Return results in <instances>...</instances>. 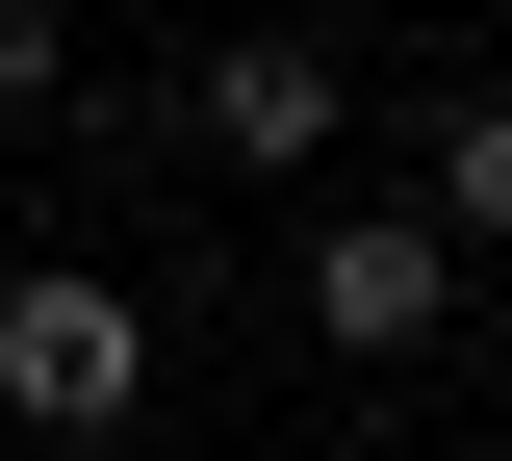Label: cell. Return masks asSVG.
<instances>
[{"label": "cell", "instance_id": "cell-1", "mask_svg": "<svg viewBox=\"0 0 512 461\" xmlns=\"http://www.w3.org/2000/svg\"><path fill=\"white\" fill-rule=\"evenodd\" d=\"M0 410H26V461L128 436V410H154V308H128L103 257H26V282H0Z\"/></svg>", "mask_w": 512, "mask_h": 461}, {"label": "cell", "instance_id": "cell-2", "mask_svg": "<svg viewBox=\"0 0 512 461\" xmlns=\"http://www.w3.org/2000/svg\"><path fill=\"white\" fill-rule=\"evenodd\" d=\"M180 129L231 154V180H308V154L359 129V103H333V52H308V26H231V52L180 77Z\"/></svg>", "mask_w": 512, "mask_h": 461}, {"label": "cell", "instance_id": "cell-3", "mask_svg": "<svg viewBox=\"0 0 512 461\" xmlns=\"http://www.w3.org/2000/svg\"><path fill=\"white\" fill-rule=\"evenodd\" d=\"M436 308H461V257L410 231V205H333L308 231V333L333 359H436Z\"/></svg>", "mask_w": 512, "mask_h": 461}, {"label": "cell", "instance_id": "cell-4", "mask_svg": "<svg viewBox=\"0 0 512 461\" xmlns=\"http://www.w3.org/2000/svg\"><path fill=\"white\" fill-rule=\"evenodd\" d=\"M410 231H436V257H512V103H436V154H410Z\"/></svg>", "mask_w": 512, "mask_h": 461}, {"label": "cell", "instance_id": "cell-5", "mask_svg": "<svg viewBox=\"0 0 512 461\" xmlns=\"http://www.w3.org/2000/svg\"><path fill=\"white\" fill-rule=\"evenodd\" d=\"M52 52H77V26H52V0H0V103H52Z\"/></svg>", "mask_w": 512, "mask_h": 461}, {"label": "cell", "instance_id": "cell-6", "mask_svg": "<svg viewBox=\"0 0 512 461\" xmlns=\"http://www.w3.org/2000/svg\"><path fill=\"white\" fill-rule=\"evenodd\" d=\"M77 461H128V436H77Z\"/></svg>", "mask_w": 512, "mask_h": 461}, {"label": "cell", "instance_id": "cell-7", "mask_svg": "<svg viewBox=\"0 0 512 461\" xmlns=\"http://www.w3.org/2000/svg\"><path fill=\"white\" fill-rule=\"evenodd\" d=\"M487 410H512V385H487Z\"/></svg>", "mask_w": 512, "mask_h": 461}]
</instances>
